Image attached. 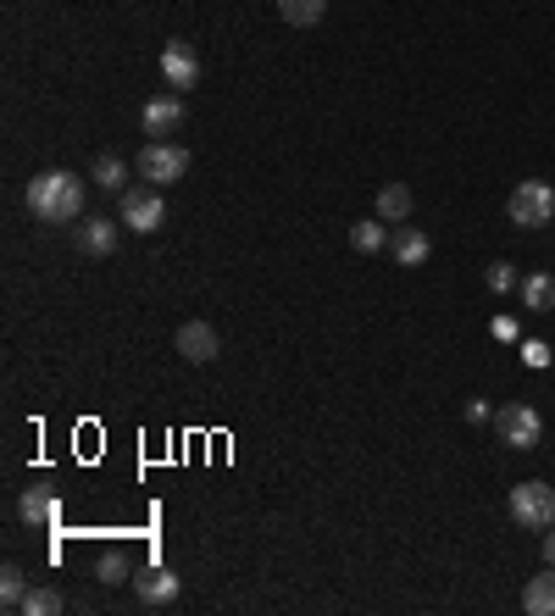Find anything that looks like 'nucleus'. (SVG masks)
Masks as SVG:
<instances>
[{
  "label": "nucleus",
  "mask_w": 555,
  "mask_h": 616,
  "mask_svg": "<svg viewBox=\"0 0 555 616\" xmlns=\"http://www.w3.org/2000/svg\"><path fill=\"white\" fill-rule=\"evenodd\" d=\"M84 201H90V184L79 173H68V167H45V173L29 178V212L40 223H51V228L84 223Z\"/></svg>",
  "instance_id": "f257e3e1"
},
{
  "label": "nucleus",
  "mask_w": 555,
  "mask_h": 616,
  "mask_svg": "<svg viewBox=\"0 0 555 616\" xmlns=\"http://www.w3.org/2000/svg\"><path fill=\"white\" fill-rule=\"evenodd\" d=\"M505 505H511V522H516V527H527V533L555 527V489H549V483H538V478L516 483Z\"/></svg>",
  "instance_id": "f03ea898"
},
{
  "label": "nucleus",
  "mask_w": 555,
  "mask_h": 616,
  "mask_svg": "<svg viewBox=\"0 0 555 616\" xmlns=\"http://www.w3.org/2000/svg\"><path fill=\"white\" fill-rule=\"evenodd\" d=\"M505 217H511V228H544L555 217V189L544 178H522L505 201Z\"/></svg>",
  "instance_id": "7ed1b4c3"
},
{
  "label": "nucleus",
  "mask_w": 555,
  "mask_h": 616,
  "mask_svg": "<svg viewBox=\"0 0 555 616\" xmlns=\"http://www.w3.org/2000/svg\"><path fill=\"white\" fill-rule=\"evenodd\" d=\"M494 433H500L505 450H538V439H544V417H538L527 400H511V405L494 411Z\"/></svg>",
  "instance_id": "20e7f679"
},
{
  "label": "nucleus",
  "mask_w": 555,
  "mask_h": 616,
  "mask_svg": "<svg viewBox=\"0 0 555 616\" xmlns=\"http://www.w3.org/2000/svg\"><path fill=\"white\" fill-rule=\"evenodd\" d=\"M184 173H189V151H184V145H173V140H151V145L140 151V178H145V184L167 189V184H178Z\"/></svg>",
  "instance_id": "39448f33"
},
{
  "label": "nucleus",
  "mask_w": 555,
  "mask_h": 616,
  "mask_svg": "<svg viewBox=\"0 0 555 616\" xmlns=\"http://www.w3.org/2000/svg\"><path fill=\"white\" fill-rule=\"evenodd\" d=\"M162 223H167V206H162L156 184H145V189H123V228H129V234H156Z\"/></svg>",
  "instance_id": "423d86ee"
},
{
  "label": "nucleus",
  "mask_w": 555,
  "mask_h": 616,
  "mask_svg": "<svg viewBox=\"0 0 555 616\" xmlns=\"http://www.w3.org/2000/svg\"><path fill=\"white\" fill-rule=\"evenodd\" d=\"M162 79H167L173 95H189V90L201 84V57H195L189 40H167V51H162Z\"/></svg>",
  "instance_id": "0eeeda50"
},
{
  "label": "nucleus",
  "mask_w": 555,
  "mask_h": 616,
  "mask_svg": "<svg viewBox=\"0 0 555 616\" xmlns=\"http://www.w3.org/2000/svg\"><path fill=\"white\" fill-rule=\"evenodd\" d=\"M140 123H145V134L151 140H167V134H178L184 129V95H156V101H145V112H140Z\"/></svg>",
  "instance_id": "6e6552de"
},
{
  "label": "nucleus",
  "mask_w": 555,
  "mask_h": 616,
  "mask_svg": "<svg viewBox=\"0 0 555 616\" xmlns=\"http://www.w3.org/2000/svg\"><path fill=\"white\" fill-rule=\"evenodd\" d=\"M173 345H178V356H184V361H195V367L217 361V350H223V339H217V328H212V322H184Z\"/></svg>",
  "instance_id": "1a4fd4ad"
},
{
  "label": "nucleus",
  "mask_w": 555,
  "mask_h": 616,
  "mask_svg": "<svg viewBox=\"0 0 555 616\" xmlns=\"http://www.w3.org/2000/svg\"><path fill=\"white\" fill-rule=\"evenodd\" d=\"M134 594H140V605L162 610V605L178 599V572H173V566H145V572L134 577Z\"/></svg>",
  "instance_id": "9d476101"
},
{
  "label": "nucleus",
  "mask_w": 555,
  "mask_h": 616,
  "mask_svg": "<svg viewBox=\"0 0 555 616\" xmlns=\"http://www.w3.org/2000/svg\"><path fill=\"white\" fill-rule=\"evenodd\" d=\"M18 516L29 522V527H56L62 522V500H56V489H23L18 494Z\"/></svg>",
  "instance_id": "9b49d317"
},
{
  "label": "nucleus",
  "mask_w": 555,
  "mask_h": 616,
  "mask_svg": "<svg viewBox=\"0 0 555 616\" xmlns=\"http://www.w3.org/2000/svg\"><path fill=\"white\" fill-rule=\"evenodd\" d=\"M389 256H394L400 267H422V261L433 256V239H428L422 228H411V223H394V234H389Z\"/></svg>",
  "instance_id": "f8f14e48"
},
{
  "label": "nucleus",
  "mask_w": 555,
  "mask_h": 616,
  "mask_svg": "<svg viewBox=\"0 0 555 616\" xmlns=\"http://www.w3.org/2000/svg\"><path fill=\"white\" fill-rule=\"evenodd\" d=\"M117 228H123V217H84L79 223V250L84 256H112L117 250Z\"/></svg>",
  "instance_id": "ddd939ff"
},
{
  "label": "nucleus",
  "mask_w": 555,
  "mask_h": 616,
  "mask_svg": "<svg viewBox=\"0 0 555 616\" xmlns=\"http://www.w3.org/2000/svg\"><path fill=\"white\" fill-rule=\"evenodd\" d=\"M522 610H527V616H555V566H544L538 577H527Z\"/></svg>",
  "instance_id": "4468645a"
},
{
  "label": "nucleus",
  "mask_w": 555,
  "mask_h": 616,
  "mask_svg": "<svg viewBox=\"0 0 555 616\" xmlns=\"http://www.w3.org/2000/svg\"><path fill=\"white\" fill-rule=\"evenodd\" d=\"M389 223L383 217H361V223H350V250H361V256H378V250H389Z\"/></svg>",
  "instance_id": "2eb2a0df"
},
{
  "label": "nucleus",
  "mask_w": 555,
  "mask_h": 616,
  "mask_svg": "<svg viewBox=\"0 0 555 616\" xmlns=\"http://www.w3.org/2000/svg\"><path fill=\"white\" fill-rule=\"evenodd\" d=\"M411 206H417V195H411L405 184H394V178H389V184L378 189V217H383V223H405V217H411Z\"/></svg>",
  "instance_id": "dca6fc26"
},
{
  "label": "nucleus",
  "mask_w": 555,
  "mask_h": 616,
  "mask_svg": "<svg viewBox=\"0 0 555 616\" xmlns=\"http://www.w3.org/2000/svg\"><path fill=\"white\" fill-rule=\"evenodd\" d=\"M278 18L289 29H317L328 18V0H278Z\"/></svg>",
  "instance_id": "f3484780"
},
{
  "label": "nucleus",
  "mask_w": 555,
  "mask_h": 616,
  "mask_svg": "<svg viewBox=\"0 0 555 616\" xmlns=\"http://www.w3.org/2000/svg\"><path fill=\"white\" fill-rule=\"evenodd\" d=\"M34 583H29V572L18 566V561H7V566H0V605H7V610H23V594H29Z\"/></svg>",
  "instance_id": "a211bd4d"
},
{
  "label": "nucleus",
  "mask_w": 555,
  "mask_h": 616,
  "mask_svg": "<svg viewBox=\"0 0 555 616\" xmlns=\"http://www.w3.org/2000/svg\"><path fill=\"white\" fill-rule=\"evenodd\" d=\"M56 610H68V594H62V588L34 583V588L23 594V616H56Z\"/></svg>",
  "instance_id": "6ab92c4d"
},
{
  "label": "nucleus",
  "mask_w": 555,
  "mask_h": 616,
  "mask_svg": "<svg viewBox=\"0 0 555 616\" xmlns=\"http://www.w3.org/2000/svg\"><path fill=\"white\" fill-rule=\"evenodd\" d=\"M522 306L527 311H555V278L549 273H527L522 278Z\"/></svg>",
  "instance_id": "aec40b11"
},
{
  "label": "nucleus",
  "mask_w": 555,
  "mask_h": 616,
  "mask_svg": "<svg viewBox=\"0 0 555 616\" xmlns=\"http://www.w3.org/2000/svg\"><path fill=\"white\" fill-rule=\"evenodd\" d=\"M90 178L101 184V189H112V195H123V178H129V167H123V156H95V167H90Z\"/></svg>",
  "instance_id": "412c9836"
},
{
  "label": "nucleus",
  "mask_w": 555,
  "mask_h": 616,
  "mask_svg": "<svg viewBox=\"0 0 555 616\" xmlns=\"http://www.w3.org/2000/svg\"><path fill=\"white\" fill-rule=\"evenodd\" d=\"M95 577H101V583H106V588H117V583H123V577H129V561H123V555H117V550H112V555H101V566H95Z\"/></svg>",
  "instance_id": "4be33fe9"
},
{
  "label": "nucleus",
  "mask_w": 555,
  "mask_h": 616,
  "mask_svg": "<svg viewBox=\"0 0 555 616\" xmlns=\"http://www.w3.org/2000/svg\"><path fill=\"white\" fill-rule=\"evenodd\" d=\"M489 289H494V295H511V289H516V267H511V261H494V267H489Z\"/></svg>",
  "instance_id": "5701e85b"
},
{
  "label": "nucleus",
  "mask_w": 555,
  "mask_h": 616,
  "mask_svg": "<svg viewBox=\"0 0 555 616\" xmlns=\"http://www.w3.org/2000/svg\"><path fill=\"white\" fill-rule=\"evenodd\" d=\"M522 361H527V367H549V345H544V339H527V345H522Z\"/></svg>",
  "instance_id": "b1692460"
},
{
  "label": "nucleus",
  "mask_w": 555,
  "mask_h": 616,
  "mask_svg": "<svg viewBox=\"0 0 555 616\" xmlns=\"http://www.w3.org/2000/svg\"><path fill=\"white\" fill-rule=\"evenodd\" d=\"M461 411H466V422H489V417H494V411H489V400H466Z\"/></svg>",
  "instance_id": "393cba45"
},
{
  "label": "nucleus",
  "mask_w": 555,
  "mask_h": 616,
  "mask_svg": "<svg viewBox=\"0 0 555 616\" xmlns=\"http://www.w3.org/2000/svg\"><path fill=\"white\" fill-rule=\"evenodd\" d=\"M544 566H555V527H544Z\"/></svg>",
  "instance_id": "a878e982"
}]
</instances>
